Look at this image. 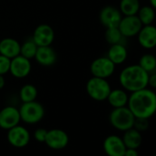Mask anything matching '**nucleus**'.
<instances>
[{
	"label": "nucleus",
	"instance_id": "nucleus-1",
	"mask_svg": "<svg viewBox=\"0 0 156 156\" xmlns=\"http://www.w3.org/2000/svg\"><path fill=\"white\" fill-rule=\"evenodd\" d=\"M127 107L135 118L150 119L156 113V95L149 88L130 93Z\"/></svg>",
	"mask_w": 156,
	"mask_h": 156
},
{
	"label": "nucleus",
	"instance_id": "nucleus-2",
	"mask_svg": "<svg viewBox=\"0 0 156 156\" xmlns=\"http://www.w3.org/2000/svg\"><path fill=\"white\" fill-rule=\"evenodd\" d=\"M149 73L139 64H131L124 67L119 75V82L127 92L133 93L148 87Z\"/></svg>",
	"mask_w": 156,
	"mask_h": 156
},
{
	"label": "nucleus",
	"instance_id": "nucleus-3",
	"mask_svg": "<svg viewBox=\"0 0 156 156\" xmlns=\"http://www.w3.org/2000/svg\"><path fill=\"white\" fill-rule=\"evenodd\" d=\"M86 90L89 98L101 102L107 100L111 91V87L107 79L92 76L86 85Z\"/></svg>",
	"mask_w": 156,
	"mask_h": 156
},
{
	"label": "nucleus",
	"instance_id": "nucleus-4",
	"mask_svg": "<svg viewBox=\"0 0 156 156\" xmlns=\"http://www.w3.org/2000/svg\"><path fill=\"white\" fill-rule=\"evenodd\" d=\"M134 120L135 117L127 106L113 108L109 114L110 124L120 131H125L133 128Z\"/></svg>",
	"mask_w": 156,
	"mask_h": 156
},
{
	"label": "nucleus",
	"instance_id": "nucleus-5",
	"mask_svg": "<svg viewBox=\"0 0 156 156\" xmlns=\"http://www.w3.org/2000/svg\"><path fill=\"white\" fill-rule=\"evenodd\" d=\"M19 110L21 120L27 124H36L40 122L45 115L43 106L36 100L23 103Z\"/></svg>",
	"mask_w": 156,
	"mask_h": 156
},
{
	"label": "nucleus",
	"instance_id": "nucleus-6",
	"mask_svg": "<svg viewBox=\"0 0 156 156\" xmlns=\"http://www.w3.org/2000/svg\"><path fill=\"white\" fill-rule=\"evenodd\" d=\"M89 68L92 76L108 79L115 73L116 65L107 56H102L95 59Z\"/></svg>",
	"mask_w": 156,
	"mask_h": 156
},
{
	"label": "nucleus",
	"instance_id": "nucleus-7",
	"mask_svg": "<svg viewBox=\"0 0 156 156\" xmlns=\"http://www.w3.org/2000/svg\"><path fill=\"white\" fill-rule=\"evenodd\" d=\"M31 68L32 65L30 60L20 54L11 59L9 73L15 78L23 79V78L29 76L31 72Z\"/></svg>",
	"mask_w": 156,
	"mask_h": 156
},
{
	"label": "nucleus",
	"instance_id": "nucleus-8",
	"mask_svg": "<svg viewBox=\"0 0 156 156\" xmlns=\"http://www.w3.org/2000/svg\"><path fill=\"white\" fill-rule=\"evenodd\" d=\"M55 33L51 26L49 24H40L38 25L32 34V40L37 44L38 47L41 46H51L54 41Z\"/></svg>",
	"mask_w": 156,
	"mask_h": 156
},
{
	"label": "nucleus",
	"instance_id": "nucleus-9",
	"mask_svg": "<svg viewBox=\"0 0 156 156\" xmlns=\"http://www.w3.org/2000/svg\"><path fill=\"white\" fill-rule=\"evenodd\" d=\"M8 140L13 147L23 148L29 144L30 140V134L25 127L19 124L9 129Z\"/></svg>",
	"mask_w": 156,
	"mask_h": 156
},
{
	"label": "nucleus",
	"instance_id": "nucleus-10",
	"mask_svg": "<svg viewBox=\"0 0 156 156\" xmlns=\"http://www.w3.org/2000/svg\"><path fill=\"white\" fill-rule=\"evenodd\" d=\"M142 24L138 17L135 16H123L118 28L124 38H132L137 36L140 30Z\"/></svg>",
	"mask_w": 156,
	"mask_h": 156
},
{
	"label": "nucleus",
	"instance_id": "nucleus-11",
	"mask_svg": "<svg viewBox=\"0 0 156 156\" xmlns=\"http://www.w3.org/2000/svg\"><path fill=\"white\" fill-rule=\"evenodd\" d=\"M21 119L20 110L13 106H8L0 110V128L9 129L20 124Z\"/></svg>",
	"mask_w": 156,
	"mask_h": 156
},
{
	"label": "nucleus",
	"instance_id": "nucleus-12",
	"mask_svg": "<svg viewBox=\"0 0 156 156\" xmlns=\"http://www.w3.org/2000/svg\"><path fill=\"white\" fill-rule=\"evenodd\" d=\"M44 142L52 150H62L68 145L69 136L62 129H52L48 130Z\"/></svg>",
	"mask_w": 156,
	"mask_h": 156
},
{
	"label": "nucleus",
	"instance_id": "nucleus-13",
	"mask_svg": "<svg viewBox=\"0 0 156 156\" xmlns=\"http://www.w3.org/2000/svg\"><path fill=\"white\" fill-rule=\"evenodd\" d=\"M122 14L119 9L113 6H106L104 7L99 13V20L100 23L106 28H113L118 27L121 19Z\"/></svg>",
	"mask_w": 156,
	"mask_h": 156
},
{
	"label": "nucleus",
	"instance_id": "nucleus-14",
	"mask_svg": "<svg viewBox=\"0 0 156 156\" xmlns=\"http://www.w3.org/2000/svg\"><path fill=\"white\" fill-rule=\"evenodd\" d=\"M138 42L141 48L151 50L156 47V27L152 24L142 26L137 34Z\"/></svg>",
	"mask_w": 156,
	"mask_h": 156
},
{
	"label": "nucleus",
	"instance_id": "nucleus-15",
	"mask_svg": "<svg viewBox=\"0 0 156 156\" xmlns=\"http://www.w3.org/2000/svg\"><path fill=\"white\" fill-rule=\"evenodd\" d=\"M103 148L108 156H124L127 149L122 138L117 135L108 136L103 142Z\"/></svg>",
	"mask_w": 156,
	"mask_h": 156
},
{
	"label": "nucleus",
	"instance_id": "nucleus-16",
	"mask_svg": "<svg viewBox=\"0 0 156 156\" xmlns=\"http://www.w3.org/2000/svg\"><path fill=\"white\" fill-rule=\"evenodd\" d=\"M34 59L40 65L49 67L55 63L57 55L54 49L51 46H41L38 47Z\"/></svg>",
	"mask_w": 156,
	"mask_h": 156
},
{
	"label": "nucleus",
	"instance_id": "nucleus-17",
	"mask_svg": "<svg viewBox=\"0 0 156 156\" xmlns=\"http://www.w3.org/2000/svg\"><path fill=\"white\" fill-rule=\"evenodd\" d=\"M0 54L12 59L20 54V43L14 38H4L0 41Z\"/></svg>",
	"mask_w": 156,
	"mask_h": 156
},
{
	"label": "nucleus",
	"instance_id": "nucleus-18",
	"mask_svg": "<svg viewBox=\"0 0 156 156\" xmlns=\"http://www.w3.org/2000/svg\"><path fill=\"white\" fill-rule=\"evenodd\" d=\"M107 57L115 64L119 65L126 62L128 58V50L123 43H117L110 45Z\"/></svg>",
	"mask_w": 156,
	"mask_h": 156
},
{
	"label": "nucleus",
	"instance_id": "nucleus-19",
	"mask_svg": "<svg viewBox=\"0 0 156 156\" xmlns=\"http://www.w3.org/2000/svg\"><path fill=\"white\" fill-rule=\"evenodd\" d=\"M107 100L113 108H122L128 105L129 95L128 92L123 88H115L111 89Z\"/></svg>",
	"mask_w": 156,
	"mask_h": 156
},
{
	"label": "nucleus",
	"instance_id": "nucleus-20",
	"mask_svg": "<svg viewBox=\"0 0 156 156\" xmlns=\"http://www.w3.org/2000/svg\"><path fill=\"white\" fill-rule=\"evenodd\" d=\"M122 140H123L126 148L138 150V148L141 145V142H142L141 132H140L139 130H137L134 128L127 129L124 131Z\"/></svg>",
	"mask_w": 156,
	"mask_h": 156
},
{
	"label": "nucleus",
	"instance_id": "nucleus-21",
	"mask_svg": "<svg viewBox=\"0 0 156 156\" xmlns=\"http://www.w3.org/2000/svg\"><path fill=\"white\" fill-rule=\"evenodd\" d=\"M140 4L139 0H120L119 9L122 16H135L137 15Z\"/></svg>",
	"mask_w": 156,
	"mask_h": 156
},
{
	"label": "nucleus",
	"instance_id": "nucleus-22",
	"mask_svg": "<svg viewBox=\"0 0 156 156\" xmlns=\"http://www.w3.org/2000/svg\"><path fill=\"white\" fill-rule=\"evenodd\" d=\"M142 26L151 25L155 20V9L151 6H140L137 15Z\"/></svg>",
	"mask_w": 156,
	"mask_h": 156
},
{
	"label": "nucleus",
	"instance_id": "nucleus-23",
	"mask_svg": "<svg viewBox=\"0 0 156 156\" xmlns=\"http://www.w3.org/2000/svg\"><path fill=\"white\" fill-rule=\"evenodd\" d=\"M19 96L22 103L35 101L38 97V89L31 84H26L20 88Z\"/></svg>",
	"mask_w": 156,
	"mask_h": 156
},
{
	"label": "nucleus",
	"instance_id": "nucleus-24",
	"mask_svg": "<svg viewBox=\"0 0 156 156\" xmlns=\"http://www.w3.org/2000/svg\"><path fill=\"white\" fill-rule=\"evenodd\" d=\"M138 64L148 73H153L156 71V57L153 54L145 53L140 58Z\"/></svg>",
	"mask_w": 156,
	"mask_h": 156
},
{
	"label": "nucleus",
	"instance_id": "nucleus-25",
	"mask_svg": "<svg viewBox=\"0 0 156 156\" xmlns=\"http://www.w3.org/2000/svg\"><path fill=\"white\" fill-rule=\"evenodd\" d=\"M37 50L38 46L32 39H29L25 41L22 44H20V55L24 56L27 59H34Z\"/></svg>",
	"mask_w": 156,
	"mask_h": 156
},
{
	"label": "nucleus",
	"instance_id": "nucleus-26",
	"mask_svg": "<svg viewBox=\"0 0 156 156\" xmlns=\"http://www.w3.org/2000/svg\"><path fill=\"white\" fill-rule=\"evenodd\" d=\"M105 39L108 44L113 45L117 43H122V40L124 39V37L120 33L118 27H113V28H108L106 30Z\"/></svg>",
	"mask_w": 156,
	"mask_h": 156
},
{
	"label": "nucleus",
	"instance_id": "nucleus-27",
	"mask_svg": "<svg viewBox=\"0 0 156 156\" xmlns=\"http://www.w3.org/2000/svg\"><path fill=\"white\" fill-rule=\"evenodd\" d=\"M10 61L11 59L0 54V74L1 75H5L8 73H9Z\"/></svg>",
	"mask_w": 156,
	"mask_h": 156
},
{
	"label": "nucleus",
	"instance_id": "nucleus-28",
	"mask_svg": "<svg viewBox=\"0 0 156 156\" xmlns=\"http://www.w3.org/2000/svg\"><path fill=\"white\" fill-rule=\"evenodd\" d=\"M133 128L139 130L140 132L145 131L149 128V119H142V118H135Z\"/></svg>",
	"mask_w": 156,
	"mask_h": 156
},
{
	"label": "nucleus",
	"instance_id": "nucleus-29",
	"mask_svg": "<svg viewBox=\"0 0 156 156\" xmlns=\"http://www.w3.org/2000/svg\"><path fill=\"white\" fill-rule=\"evenodd\" d=\"M47 132H48V130L43 128L37 129L34 131V139L39 142H44L46 136H47Z\"/></svg>",
	"mask_w": 156,
	"mask_h": 156
},
{
	"label": "nucleus",
	"instance_id": "nucleus-30",
	"mask_svg": "<svg viewBox=\"0 0 156 156\" xmlns=\"http://www.w3.org/2000/svg\"><path fill=\"white\" fill-rule=\"evenodd\" d=\"M148 87L151 88L156 89V71L153 73H149V78H148Z\"/></svg>",
	"mask_w": 156,
	"mask_h": 156
},
{
	"label": "nucleus",
	"instance_id": "nucleus-31",
	"mask_svg": "<svg viewBox=\"0 0 156 156\" xmlns=\"http://www.w3.org/2000/svg\"><path fill=\"white\" fill-rule=\"evenodd\" d=\"M124 156H139V152H138L137 149L127 148L126 151L124 153Z\"/></svg>",
	"mask_w": 156,
	"mask_h": 156
},
{
	"label": "nucleus",
	"instance_id": "nucleus-32",
	"mask_svg": "<svg viewBox=\"0 0 156 156\" xmlns=\"http://www.w3.org/2000/svg\"><path fill=\"white\" fill-rule=\"evenodd\" d=\"M5 85H6L5 77H4V75H1V74H0V90H2V89L5 87Z\"/></svg>",
	"mask_w": 156,
	"mask_h": 156
},
{
	"label": "nucleus",
	"instance_id": "nucleus-33",
	"mask_svg": "<svg viewBox=\"0 0 156 156\" xmlns=\"http://www.w3.org/2000/svg\"><path fill=\"white\" fill-rule=\"evenodd\" d=\"M150 1V6L152 7L154 9H156V0H149Z\"/></svg>",
	"mask_w": 156,
	"mask_h": 156
},
{
	"label": "nucleus",
	"instance_id": "nucleus-34",
	"mask_svg": "<svg viewBox=\"0 0 156 156\" xmlns=\"http://www.w3.org/2000/svg\"><path fill=\"white\" fill-rule=\"evenodd\" d=\"M154 92H155V95H156V89H155V91H154Z\"/></svg>",
	"mask_w": 156,
	"mask_h": 156
},
{
	"label": "nucleus",
	"instance_id": "nucleus-35",
	"mask_svg": "<svg viewBox=\"0 0 156 156\" xmlns=\"http://www.w3.org/2000/svg\"><path fill=\"white\" fill-rule=\"evenodd\" d=\"M153 156H156V155H153Z\"/></svg>",
	"mask_w": 156,
	"mask_h": 156
}]
</instances>
